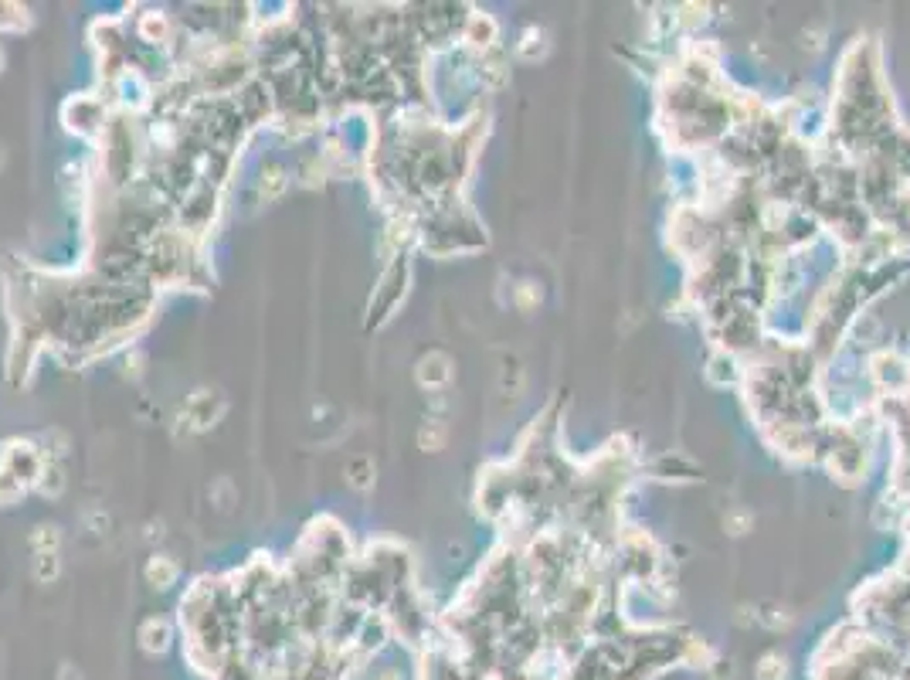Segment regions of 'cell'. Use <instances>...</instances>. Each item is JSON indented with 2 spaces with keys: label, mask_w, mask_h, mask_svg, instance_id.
<instances>
[{
  "label": "cell",
  "mask_w": 910,
  "mask_h": 680,
  "mask_svg": "<svg viewBox=\"0 0 910 680\" xmlns=\"http://www.w3.org/2000/svg\"><path fill=\"white\" fill-rule=\"evenodd\" d=\"M31 24L28 7L20 4H0V31H24Z\"/></svg>",
  "instance_id": "obj_10"
},
{
  "label": "cell",
  "mask_w": 910,
  "mask_h": 680,
  "mask_svg": "<svg viewBox=\"0 0 910 680\" xmlns=\"http://www.w3.org/2000/svg\"><path fill=\"white\" fill-rule=\"evenodd\" d=\"M24 490H28V486L20 484V480H14L7 469H0V507H11L14 500H20Z\"/></svg>",
  "instance_id": "obj_12"
},
{
  "label": "cell",
  "mask_w": 910,
  "mask_h": 680,
  "mask_svg": "<svg viewBox=\"0 0 910 680\" xmlns=\"http://www.w3.org/2000/svg\"><path fill=\"white\" fill-rule=\"evenodd\" d=\"M221 415H225V402L218 398V391L201 388L188 398V405L180 412V422H188V428H194V432H204V428L214 426Z\"/></svg>",
  "instance_id": "obj_1"
},
{
  "label": "cell",
  "mask_w": 910,
  "mask_h": 680,
  "mask_svg": "<svg viewBox=\"0 0 910 680\" xmlns=\"http://www.w3.org/2000/svg\"><path fill=\"white\" fill-rule=\"evenodd\" d=\"M289 188V174H285L283 164H268L262 177H259V197L262 201H275Z\"/></svg>",
  "instance_id": "obj_6"
},
{
  "label": "cell",
  "mask_w": 910,
  "mask_h": 680,
  "mask_svg": "<svg viewBox=\"0 0 910 680\" xmlns=\"http://www.w3.org/2000/svg\"><path fill=\"white\" fill-rule=\"evenodd\" d=\"M374 480H378V463H374V456L361 452V456H354V460L347 463V484L354 486V490H371Z\"/></svg>",
  "instance_id": "obj_5"
},
{
  "label": "cell",
  "mask_w": 910,
  "mask_h": 680,
  "mask_svg": "<svg viewBox=\"0 0 910 680\" xmlns=\"http://www.w3.org/2000/svg\"><path fill=\"white\" fill-rule=\"evenodd\" d=\"M143 38L153 41V44H160V41L167 38V20H164V14H147V18H143Z\"/></svg>",
  "instance_id": "obj_14"
},
{
  "label": "cell",
  "mask_w": 910,
  "mask_h": 680,
  "mask_svg": "<svg viewBox=\"0 0 910 680\" xmlns=\"http://www.w3.org/2000/svg\"><path fill=\"white\" fill-rule=\"evenodd\" d=\"M58 544H61V531L55 524H38L31 531V548H35V555L41 551H58Z\"/></svg>",
  "instance_id": "obj_11"
},
{
  "label": "cell",
  "mask_w": 910,
  "mask_h": 680,
  "mask_svg": "<svg viewBox=\"0 0 910 680\" xmlns=\"http://www.w3.org/2000/svg\"><path fill=\"white\" fill-rule=\"evenodd\" d=\"M173 643V629L171 622L164 616H150V620L140 626V646L150 653V657H164Z\"/></svg>",
  "instance_id": "obj_2"
},
{
  "label": "cell",
  "mask_w": 910,
  "mask_h": 680,
  "mask_svg": "<svg viewBox=\"0 0 910 680\" xmlns=\"http://www.w3.org/2000/svg\"><path fill=\"white\" fill-rule=\"evenodd\" d=\"M378 680H401V674H395V670H391V674H384V677H378Z\"/></svg>",
  "instance_id": "obj_15"
},
{
  "label": "cell",
  "mask_w": 910,
  "mask_h": 680,
  "mask_svg": "<svg viewBox=\"0 0 910 680\" xmlns=\"http://www.w3.org/2000/svg\"><path fill=\"white\" fill-rule=\"evenodd\" d=\"M65 486H68V480H65V469H61V463L58 460H48L44 463V469H41V476H38V490L48 497V500H55V497H61L65 493Z\"/></svg>",
  "instance_id": "obj_7"
},
{
  "label": "cell",
  "mask_w": 910,
  "mask_h": 680,
  "mask_svg": "<svg viewBox=\"0 0 910 680\" xmlns=\"http://www.w3.org/2000/svg\"><path fill=\"white\" fill-rule=\"evenodd\" d=\"M754 674H758V680H781L785 677V660L778 653H768V657H761Z\"/></svg>",
  "instance_id": "obj_13"
},
{
  "label": "cell",
  "mask_w": 910,
  "mask_h": 680,
  "mask_svg": "<svg viewBox=\"0 0 910 680\" xmlns=\"http://www.w3.org/2000/svg\"><path fill=\"white\" fill-rule=\"evenodd\" d=\"M418 446L425 449V452H438V449L445 446V426H442V419H428L425 426L418 428Z\"/></svg>",
  "instance_id": "obj_9"
},
{
  "label": "cell",
  "mask_w": 910,
  "mask_h": 680,
  "mask_svg": "<svg viewBox=\"0 0 910 680\" xmlns=\"http://www.w3.org/2000/svg\"><path fill=\"white\" fill-rule=\"evenodd\" d=\"M452 381V361L445 354L432 350L428 357L418 361V385L421 388H445Z\"/></svg>",
  "instance_id": "obj_3"
},
{
  "label": "cell",
  "mask_w": 910,
  "mask_h": 680,
  "mask_svg": "<svg viewBox=\"0 0 910 680\" xmlns=\"http://www.w3.org/2000/svg\"><path fill=\"white\" fill-rule=\"evenodd\" d=\"M177 575H180V568H177V562L167 558V555H153L150 562H147V568H143V579H147L153 588H160V592H167V588L177 582Z\"/></svg>",
  "instance_id": "obj_4"
},
{
  "label": "cell",
  "mask_w": 910,
  "mask_h": 680,
  "mask_svg": "<svg viewBox=\"0 0 910 680\" xmlns=\"http://www.w3.org/2000/svg\"><path fill=\"white\" fill-rule=\"evenodd\" d=\"M35 579H38L41 585H52L61 575V558H58V551H41V555H35Z\"/></svg>",
  "instance_id": "obj_8"
}]
</instances>
